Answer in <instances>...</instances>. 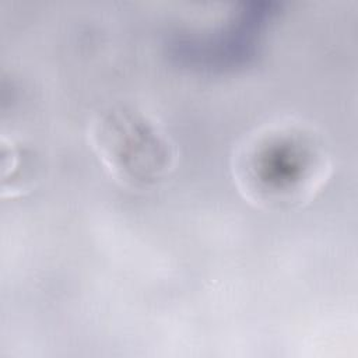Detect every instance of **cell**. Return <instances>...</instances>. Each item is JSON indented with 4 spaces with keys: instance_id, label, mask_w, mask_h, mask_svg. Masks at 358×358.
<instances>
[{
    "instance_id": "1",
    "label": "cell",
    "mask_w": 358,
    "mask_h": 358,
    "mask_svg": "<svg viewBox=\"0 0 358 358\" xmlns=\"http://www.w3.org/2000/svg\"><path fill=\"white\" fill-rule=\"evenodd\" d=\"M235 172L253 201L292 204L315 190L323 172V158L308 131L278 126L248 140L236 155Z\"/></svg>"
},
{
    "instance_id": "2",
    "label": "cell",
    "mask_w": 358,
    "mask_h": 358,
    "mask_svg": "<svg viewBox=\"0 0 358 358\" xmlns=\"http://www.w3.org/2000/svg\"><path fill=\"white\" fill-rule=\"evenodd\" d=\"M92 138L106 168L124 183L148 185L159 179L171 165V145L137 112H103L92 124Z\"/></svg>"
}]
</instances>
